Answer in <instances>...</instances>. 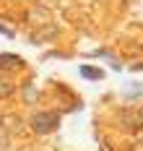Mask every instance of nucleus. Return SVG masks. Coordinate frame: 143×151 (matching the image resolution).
Masks as SVG:
<instances>
[{
    "mask_svg": "<svg viewBox=\"0 0 143 151\" xmlns=\"http://www.w3.org/2000/svg\"><path fill=\"white\" fill-rule=\"evenodd\" d=\"M39 99V94H36V89L34 86H24V102H29V104H34Z\"/></svg>",
    "mask_w": 143,
    "mask_h": 151,
    "instance_id": "obj_6",
    "label": "nucleus"
},
{
    "mask_svg": "<svg viewBox=\"0 0 143 151\" xmlns=\"http://www.w3.org/2000/svg\"><path fill=\"white\" fill-rule=\"evenodd\" d=\"M81 76L89 78V81H102V78H104V70H99L94 65H81Z\"/></svg>",
    "mask_w": 143,
    "mask_h": 151,
    "instance_id": "obj_2",
    "label": "nucleus"
},
{
    "mask_svg": "<svg viewBox=\"0 0 143 151\" xmlns=\"http://www.w3.org/2000/svg\"><path fill=\"white\" fill-rule=\"evenodd\" d=\"M13 91H16V83H13L11 78L0 76V99H8V96H11Z\"/></svg>",
    "mask_w": 143,
    "mask_h": 151,
    "instance_id": "obj_4",
    "label": "nucleus"
},
{
    "mask_svg": "<svg viewBox=\"0 0 143 151\" xmlns=\"http://www.w3.org/2000/svg\"><path fill=\"white\" fill-rule=\"evenodd\" d=\"M34 133H39V136H44V133H55L57 128H60V115L57 112H34L31 120H29Z\"/></svg>",
    "mask_w": 143,
    "mask_h": 151,
    "instance_id": "obj_1",
    "label": "nucleus"
},
{
    "mask_svg": "<svg viewBox=\"0 0 143 151\" xmlns=\"http://www.w3.org/2000/svg\"><path fill=\"white\" fill-rule=\"evenodd\" d=\"M0 65H3V68L16 70V68H24V60H21L18 55H0Z\"/></svg>",
    "mask_w": 143,
    "mask_h": 151,
    "instance_id": "obj_3",
    "label": "nucleus"
},
{
    "mask_svg": "<svg viewBox=\"0 0 143 151\" xmlns=\"http://www.w3.org/2000/svg\"><path fill=\"white\" fill-rule=\"evenodd\" d=\"M0 125H3L5 130L16 133L18 128H21V120H18V117H13V115H5V117H0Z\"/></svg>",
    "mask_w": 143,
    "mask_h": 151,
    "instance_id": "obj_5",
    "label": "nucleus"
}]
</instances>
